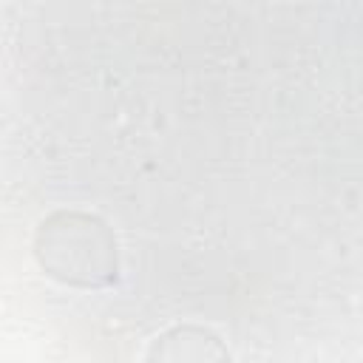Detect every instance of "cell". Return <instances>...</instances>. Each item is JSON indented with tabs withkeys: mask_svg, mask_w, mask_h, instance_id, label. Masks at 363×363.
<instances>
[{
	"mask_svg": "<svg viewBox=\"0 0 363 363\" xmlns=\"http://www.w3.org/2000/svg\"><path fill=\"white\" fill-rule=\"evenodd\" d=\"M221 340L201 326H173L159 335L147 352V360H173V363H201V360H227Z\"/></svg>",
	"mask_w": 363,
	"mask_h": 363,
	"instance_id": "obj_2",
	"label": "cell"
},
{
	"mask_svg": "<svg viewBox=\"0 0 363 363\" xmlns=\"http://www.w3.org/2000/svg\"><path fill=\"white\" fill-rule=\"evenodd\" d=\"M34 255L45 275L68 284L99 289L116 281L119 255L111 227L91 213L57 210L40 221Z\"/></svg>",
	"mask_w": 363,
	"mask_h": 363,
	"instance_id": "obj_1",
	"label": "cell"
}]
</instances>
